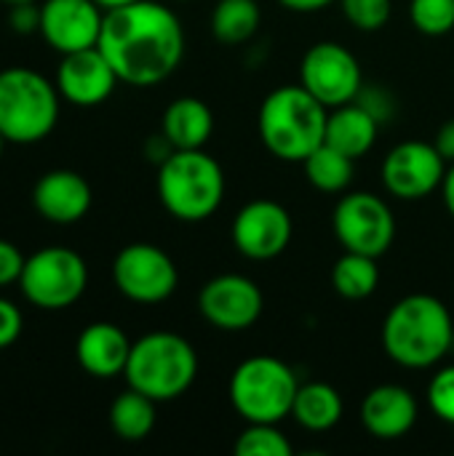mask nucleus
Segmentation results:
<instances>
[{
  "instance_id": "c85d7f7f",
  "label": "nucleus",
  "mask_w": 454,
  "mask_h": 456,
  "mask_svg": "<svg viewBox=\"0 0 454 456\" xmlns=\"http://www.w3.org/2000/svg\"><path fill=\"white\" fill-rule=\"evenodd\" d=\"M343 16L361 32H377L393 13V0H337Z\"/></svg>"
},
{
  "instance_id": "cd10ccee",
  "label": "nucleus",
  "mask_w": 454,
  "mask_h": 456,
  "mask_svg": "<svg viewBox=\"0 0 454 456\" xmlns=\"http://www.w3.org/2000/svg\"><path fill=\"white\" fill-rule=\"evenodd\" d=\"M409 16L412 24L428 37L450 35L454 29V0H412Z\"/></svg>"
},
{
  "instance_id": "423d86ee",
  "label": "nucleus",
  "mask_w": 454,
  "mask_h": 456,
  "mask_svg": "<svg viewBox=\"0 0 454 456\" xmlns=\"http://www.w3.org/2000/svg\"><path fill=\"white\" fill-rule=\"evenodd\" d=\"M59 88L29 67L0 69V134L11 144H35L59 123Z\"/></svg>"
},
{
  "instance_id": "20e7f679",
  "label": "nucleus",
  "mask_w": 454,
  "mask_h": 456,
  "mask_svg": "<svg viewBox=\"0 0 454 456\" xmlns=\"http://www.w3.org/2000/svg\"><path fill=\"white\" fill-rule=\"evenodd\" d=\"M128 387L144 393L155 403L185 395L198 377L195 347L174 331H153L131 345L123 371Z\"/></svg>"
},
{
  "instance_id": "ea45409f",
  "label": "nucleus",
  "mask_w": 454,
  "mask_h": 456,
  "mask_svg": "<svg viewBox=\"0 0 454 456\" xmlns=\"http://www.w3.org/2000/svg\"><path fill=\"white\" fill-rule=\"evenodd\" d=\"M3 3H8V5H13V3H27V0H3Z\"/></svg>"
},
{
  "instance_id": "1a4fd4ad",
  "label": "nucleus",
  "mask_w": 454,
  "mask_h": 456,
  "mask_svg": "<svg viewBox=\"0 0 454 456\" xmlns=\"http://www.w3.org/2000/svg\"><path fill=\"white\" fill-rule=\"evenodd\" d=\"M332 230L343 251L380 259L396 238L393 208L375 192H348L332 214Z\"/></svg>"
},
{
  "instance_id": "6ab92c4d",
  "label": "nucleus",
  "mask_w": 454,
  "mask_h": 456,
  "mask_svg": "<svg viewBox=\"0 0 454 456\" xmlns=\"http://www.w3.org/2000/svg\"><path fill=\"white\" fill-rule=\"evenodd\" d=\"M131 345L134 342H128V337L120 326L99 321L80 331V337L75 342V358L88 377L112 379L126 371Z\"/></svg>"
},
{
  "instance_id": "f257e3e1",
  "label": "nucleus",
  "mask_w": 454,
  "mask_h": 456,
  "mask_svg": "<svg viewBox=\"0 0 454 456\" xmlns=\"http://www.w3.org/2000/svg\"><path fill=\"white\" fill-rule=\"evenodd\" d=\"M96 45L120 83L147 88L171 77L182 64L185 29L179 16L163 3L136 0L104 11Z\"/></svg>"
},
{
  "instance_id": "4be33fe9",
  "label": "nucleus",
  "mask_w": 454,
  "mask_h": 456,
  "mask_svg": "<svg viewBox=\"0 0 454 456\" xmlns=\"http://www.w3.org/2000/svg\"><path fill=\"white\" fill-rule=\"evenodd\" d=\"M292 419L310 433H326L343 419V398L326 382L300 385L292 406Z\"/></svg>"
},
{
  "instance_id": "f3484780",
  "label": "nucleus",
  "mask_w": 454,
  "mask_h": 456,
  "mask_svg": "<svg viewBox=\"0 0 454 456\" xmlns=\"http://www.w3.org/2000/svg\"><path fill=\"white\" fill-rule=\"evenodd\" d=\"M91 200L94 195H91L88 182L70 168L48 171L32 187V206L51 224L80 222L88 214Z\"/></svg>"
},
{
  "instance_id": "f8f14e48",
  "label": "nucleus",
  "mask_w": 454,
  "mask_h": 456,
  "mask_svg": "<svg viewBox=\"0 0 454 456\" xmlns=\"http://www.w3.org/2000/svg\"><path fill=\"white\" fill-rule=\"evenodd\" d=\"M450 163L431 142H401L383 160V184L399 200H423L442 190Z\"/></svg>"
},
{
  "instance_id": "2f4dec72",
  "label": "nucleus",
  "mask_w": 454,
  "mask_h": 456,
  "mask_svg": "<svg viewBox=\"0 0 454 456\" xmlns=\"http://www.w3.org/2000/svg\"><path fill=\"white\" fill-rule=\"evenodd\" d=\"M8 27L19 35L40 32V5H35V0L13 3L8 11Z\"/></svg>"
},
{
  "instance_id": "b1692460",
  "label": "nucleus",
  "mask_w": 454,
  "mask_h": 456,
  "mask_svg": "<svg viewBox=\"0 0 454 456\" xmlns=\"http://www.w3.org/2000/svg\"><path fill=\"white\" fill-rule=\"evenodd\" d=\"M332 286L343 299L361 302L372 297L380 286V267L375 256L345 251L332 267Z\"/></svg>"
},
{
  "instance_id": "6e6552de",
  "label": "nucleus",
  "mask_w": 454,
  "mask_h": 456,
  "mask_svg": "<svg viewBox=\"0 0 454 456\" xmlns=\"http://www.w3.org/2000/svg\"><path fill=\"white\" fill-rule=\"evenodd\" d=\"M19 286L29 305L40 310H67L86 294L88 267L78 251L48 246L27 256Z\"/></svg>"
},
{
  "instance_id": "58836bf2",
  "label": "nucleus",
  "mask_w": 454,
  "mask_h": 456,
  "mask_svg": "<svg viewBox=\"0 0 454 456\" xmlns=\"http://www.w3.org/2000/svg\"><path fill=\"white\" fill-rule=\"evenodd\" d=\"M3 147H5V139H3V134H0V158H3Z\"/></svg>"
},
{
  "instance_id": "39448f33",
  "label": "nucleus",
  "mask_w": 454,
  "mask_h": 456,
  "mask_svg": "<svg viewBox=\"0 0 454 456\" xmlns=\"http://www.w3.org/2000/svg\"><path fill=\"white\" fill-rule=\"evenodd\" d=\"M158 198L179 222L209 219L225 198V171L203 150H174L158 166Z\"/></svg>"
},
{
  "instance_id": "4468645a",
  "label": "nucleus",
  "mask_w": 454,
  "mask_h": 456,
  "mask_svg": "<svg viewBox=\"0 0 454 456\" xmlns=\"http://www.w3.org/2000/svg\"><path fill=\"white\" fill-rule=\"evenodd\" d=\"M292 235H294V224L289 211L270 198L246 203L235 214L230 227L235 251L254 262H268L281 256L289 248Z\"/></svg>"
},
{
  "instance_id": "dca6fc26",
  "label": "nucleus",
  "mask_w": 454,
  "mask_h": 456,
  "mask_svg": "<svg viewBox=\"0 0 454 456\" xmlns=\"http://www.w3.org/2000/svg\"><path fill=\"white\" fill-rule=\"evenodd\" d=\"M118 86V75L107 56L94 48L64 53L56 69V88L62 99L78 107H96L110 99V94Z\"/></svg>"
},
{
  "instance_id": "f704fd0d",
  "label": "nucleus",
  "mask_w": 454,
  "mask_h": 456,
  "mask_svg": "<svg viewBox=\"0 0 454 456\" xmlns=\"http://www.w3.org/2000/svg\"><path fill=\"white\" fill-rule=\"evenodd\" d=\"M433 144H436V150L442 152V158H444L447 163H454V118L452 120H447V123L439 128Z\"/></svg>"
},
{
  "instance_id": "9b49d317",
  "label": "nucleus",
  "mask_w": 454,
  "mask_h": 456,
  "mask_svg": "<svg viewBox=\"0 0 454 456\" xmlns=\"http://www.w3.org/2000/svg\"><path fill=\"white\" fill-rule=\"evenodd\" d=\"M300 83L326 107L348 104L359 96L364 86L359 59L343 43H316L305 51L300 61Z\"/></svg>"
},
{
  "instance_id": "7c9ffc66",
  "label": "nucleus",
  "mask_w": 454,
  "mask_h": 456,
  "mask_svg": "<svg viewBox=\"0 0 454 456\" xmlns=\"http://www.w3.org/2000/svg\"><path fill=\"white\" fill-rule=\"evenodd\" d=\"M356 102L364 104L380 123H388L393 118V112H396V102H393L391 91H385L380 86H361Z\"/></svg>"
},
{
  "instance_id": "0eeeda50",
  "label": "nucleus",
  "mask_w": 454,
  "mask_h": 456,
  "mask_svg": "<svg viewBox=\"0 0 454 456\" xmlns=\"http://www.w3.org/2000/svg\"><path fill=\"white\" fill-rule=\"evenodd\" d=\"M300 382L292 366L273 355H254L235 366L227 395L246 425H278L292 417Z\"/></svg>"
},
{
  "instance_id": "393cba45",
  "label": "nucleus",
  "mask_w": 454,
  "mask_h": 456,
  "mask_svg": "<svg viewBox=\"0 0 454 456\" xmlns=\"http://www.w3.org/2000/svg\"><path fill=\"white\" fill-rule=\"evenodd\" d=\"M257 0H219L211 11V35L225 45H241L260 29Z\"/></svg>"
},
{
  "instance_id": "72a5a7b5",
  "label": "nucleus",
  "mask_w": 454,
  "mask_h": 456,
  "mask_svg": "<svg viewBox=\"0 0 454 456\" xmlns=\"http://www.w3.org/2000/svg\"><path fill=\"white\" fill-rule=\"evenodd\" d=\"M21 329H24L21 310L13 302L0 297V350L11 347L21 337Z\"/></svg>"
},
{
  "instance_id": "473e14b6",
  "label": "nucleus",
  "mask_w": 454,
  "mask_h": 456,
  "mask_svg": "<svg viewBox=\"0 0 454 456\" xmlns=\"http://www.w3.org/2000/svg\"><path fill=\"white\" fill-rule=\"evenodd\" d=\"M24 262H27V256H21V251L11 240L0 238V289L19 283Z\"/></svg>"
},
{
  "instance_id": "ddd939ff",
  "label": "nucleus",
  "mask_w": 454,
  "mask_h": 456,
  "mask_svg": "<svg viewBox=\"0 0 454 456\" xmlns=\"http://www.w3.org/2000/svg\"><path fill=\"white\" fill-rule=\"evenodd\" d=\"M198 310L203 321L219 331H246L265 310V297L260 286L238 273H225L211 278L198 294Z\"/></svg>"
},
{
  "instance_id": "bb28decb",
  "label": "nucleus",
  "mask_w": 454,
  "mask_h": 456,
  "mask_svg": "<svg viewBox=\"0 0 454 456\" xmlns=\"http://www.w3.org/2000/svg\"><path fill=\"white\" fill-rule=\"evenodd\" d=\"M235 456H292L289 438L278 430V425H249L235 446Z\"/></svg>"
},
{
  "instance_id": "4c0bfd02",
  "label": "nucleus",
  "mask_w": 454,
  "mask_h": 456,
  "mask_svg": "<svg viewBox=\"0 0 454 456\" xmlns=\"http://www.w3.org/2000/svg\"><path fill=\"white\" fill-rule=\"evenodd\" d=\"M104 11H110V8H120V5H128V3H136V0H96Z\"/></svg>"
},
{
  "instance_id": "a878e982",
  "label": "nucleus",
  "mask_w": 454,
  "mask_h": 456,
  "mask_svg": "<svg viewBox=\"0 0 454 456\" xmlns=\"http://www.w3.org/2000/svg\"><path fill=\"white\" fill-rule=\"evenodd\" d=\"M356 160L348 158L345 152L334 150L332 144H318L305 160V176L308 182L321 190V192H345L353 182V174H356Z\"/></svg>"
},
{
  "instance_id": "e433bc0d",
  "label": "nucleus",
  "mask_w": 454,
  "mask_h": 456,
  "mask_svg": "<svg viewBox=\"0 0 454 456\" xmlns=\"http://www.w3.org/2000/svg\"><path fill=\"white\" fill-rule=\"evenodd\" d=\"M442 198H444L447 211L454 216V163H450L447 176H444V182H442Z\"/></svg>"
},
{
  "instance_id": "2eb2a0df",
  "label": "nucleus",
  "mask_w": 454,
  "mask_h": 456,
  "mask_svg": "<svg viewBox=\"0 0 454 456\" xmlns=\"http://www.w3.org/2000/svg\"><path fill=\"white\" fill-rule=\"evenodd\" d=\"M104 8L96 0H45L40 5L43 40L64 53L94 48L102 35Z\"/></svg>"
},
{
  "instance_id": "5701e85b",
  "label": "nucleus",
  "mask_w": 454,
  "mask_h": 456,
  "mask_svg": "<svg viewBox=\"0 0 454 456\" xmlns=\"http://www.w3.org/2000/svg\"><path fill=\"white\" fill-rule=\"evenodd\" d=\"M110 428L120 441H144L155 428V401L128 387L110 406Z\"/></svg>"
},
{
  "instance_id": "7ed1b4c3",
  "label": "nucleus",
  "mask_w": 454,
  "mask_h": 456,
  "mask_svg": "<svg viewBox=\"0 0 454 456\" xmlns=\"http://www.w3.org/2000/svg\"><path fill=\"white\" fill-rule=\"evenodd\" d=\"M329 110L302 86L270 91L260 107V139L270 155L286 163H302L326 136Z\"/></svg>"
},
{
  "instance_id": "c9c22d12",
  "label": "nucleus",
  "mask_w": 454,
  "mask_h": 456,
  "mask_svg": "<svg viewBox=\"0 0 454 456\" xmlns=\"http://www.w3.org/2000/svg\"><path fill=\"white\" fill-rule=\"evenodd\" d=\"M278 3L284 8L294 11V13H316V11H321V8H326V5H332L337 0H278Z\"/></svg>"
},
{
  "instance_id": "aec40b11",
  "label": "nucleus",
  "mask_w": 454,
  "mask_h": 456,
  "mask_svg": "<svg viewBox=\"0 0 454 456\" xmlns=\"http://www.w3.org/2000/svg\"><path fill=\"white\" fill-rule=\"evenodd\" d=\"M380 126L383 123L364 104H359L353 99L348 104H340V107L329 110L324 142L332 144L334 150L345 152L348 158L359 160V158H364L375 147Z\"/></svg>"
},
{
  "instance_id": "f03ea898",
  "label": "nucleus",
  "mask_w": 454,
  "mask_h": 456,
  "mask_svg": "<svg viewBox=\"0 0 454 456\" xmlns=\"http://www.w3.org/2000/svg\"><path fill=\"white\" fill-rule=\"evenodd\" d=\"M454 342V323L447 305L431 294L399 299L383 321V350L404 369L436 366Z\"/></svg>"
},
{
  "instance_id": "a211bd4d",
  "label": "nucleus",
  "mask_w": 454,
  "mask_h": 456,
  "mask_svg": "<svg viewBox=\"0 0 454 456\" xmlns=\"http://www.w3.org/2000/svg\"><path fill=\"white\" fill-rule=\"evenodd\" d=\"M361 425L377 441L404 438L420 417L417 398L404 385H377L361 401Z\"/></svg>"
},
{
  "instance_id": "9d476101",
  "label": "nucleus",
  "mask_w": 454,
  "mask_h": 456,
  "mask_svg": "<svg viewBox=\"0 0 454 456\" xmlns=\"http://www.w3.org/2000/svg\"><path fill=\"white\" fill-rule=\"evenodd\" d=\"M115 289L136 305L166 302L177 286L179 273L174 259L153 243H128L112 262Z\"/></svg>"
},
{
  "instance_id": "412c9836",
  "label": "nucleus",
  "mask_w": 454,
  "mask_h": 456,
  "mask_svg": "<svg viewBox=\"0 0 454 456\" xmlns=\"http://www.w3.org/2000/svg\"><path fill=\"white\" fill-rule=\"evenodd\" d=\"M161 134L174 150H203L214 134V115L206 102L195 96L174 99L161 120Z\"/></svg>"
},
{
  "instance_id": "c756f323",
  "label": "nucleus",
  "mask_w": 454,
  "mask_h": 456,
  "mask_svg": "<svg viewBox=\"0 0 454 456\" xmlns=\"http://www.w3.org/2000/svg\"><path fill=\"white\" fill-rule=\"evenodd\" d=\"M428 406L442 422L454 425V366L436 371V377L431 379V385H428Z\"/></svg>"
}]
</instances>
